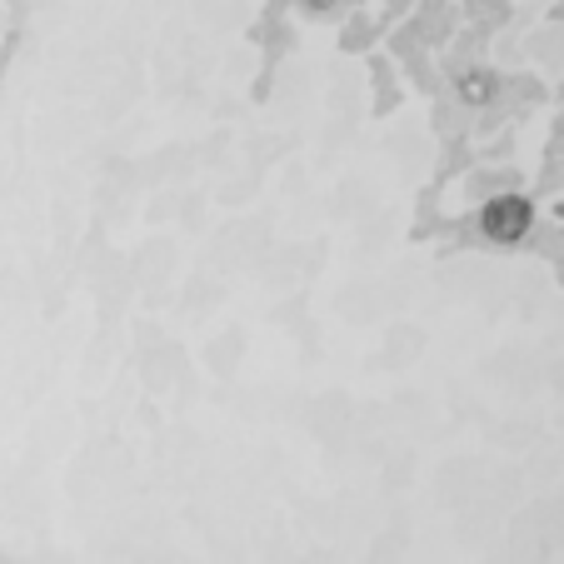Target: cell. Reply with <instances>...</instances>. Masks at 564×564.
Instances as JSON below:
<instances>
[{"label":"cell","instance_id":"cell-1","mask_svg":"<svg viewBox=\"0 0 564 564\" xmlns=\"http://www.w3.org/2000/svg\"><path fill=\"white\" fill-rule=\"evenodd\" d=\"M479 225H485V235H495V240H520V235L530 230V205L514 200V195H505V200L485 205Z\"/></svg>","mask_w":564,"mask_h":564}]
</instances>
